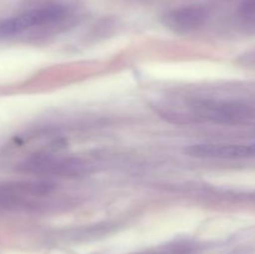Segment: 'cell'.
I'll list each match as a JSON object with an SVG mask.
<instances>
[{
  "mask_svg": "<svg viewBox=\"0 0 255 254\" xmlns=\"http://www.w3.org/2000/svg\"><path fill=\"white\" fill-rule=\"evenodd\" d=\"M66 9L59 4H47L25 11L17 16L0 20V36H15L34 27L54 25L61 21Z\"/></svg>",
  "mask_w": 255,
  "mask_h": 254,
  "instance_id": "1",
  "label": "cell"
},
{
  "mask_svg": "<svg viewBox=\"0 0 255 254\" xmlns=\"http://www.w3.org/2000/svg\"><path fill=\"white\" fill-rule=\"evenodd\" d=\"M207 19V11L201 5H188L167 11L162 22L167 29L177 34H188L196 31Z\"/></svg>",
  "mask_w": 255,
  "mask_h": 254,
  "instance_id": "2",
  "label": "cell"
},
{
  "mask_svg": "<svg viewBox=\"0 0 255 254\" xmlns=\"http://www.w3.org/2000/svg\"><path fill=\"white\" fill-rule=\"evenodd\" d=\"M26 171L39 174L77 176L84 172L85 166L74 158H60L49 154H37L25 163Z\"/></svg>",
  "mask_w": 255,
  "mask_h": 254,
  "instance_id": "3",
  "label": "cell"
}]
</instances>
